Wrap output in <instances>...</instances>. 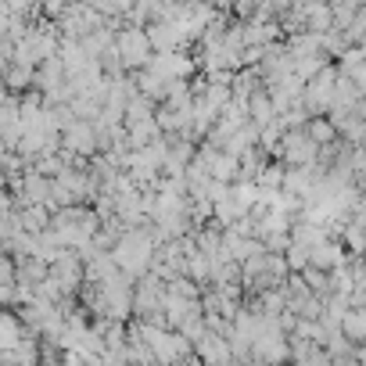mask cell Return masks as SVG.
<instances>
[{
  "mask_svg": "<svg viewBox=\"0 0 366 366\" xmlns=\"http://www.w3.org/2000/svg\"><path fill=\"white\" fill-rule=\"evenodd\" d=\"M118 259L126 262L130 269L144 266V259H147V240H126V244H122V255Z\"/></svg>",
  "mask_w": 366,
  "mask_h": 366,
  "instance_id": "obj_1",
  "label": "cell"
}]
</instances>
